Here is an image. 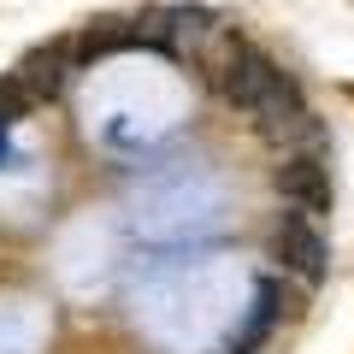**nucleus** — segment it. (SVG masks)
<instances>
[{
  "label": "nucleus",
  "mask_w": 354,
  "mask_h": 354,
  "mask_svg": "<svg viewBox=\"0 0 354 354\" xmlns=\"http://www.w3.org/2000/svg\"><path fill=\"white\" fill-rule=\"evenodd\" d=\"M283 65L272 59V53H260V48H248V41H225V53H218V65H213V83H218V95H225L236 113H260L272 95H278V83H283Z\"/></svg>",
  "instance_id": "nucleus-1"
},
{
  "label": "nucleus",
  "mask_w": 354,
  "mask_h": 354,
  "mask_svg": "<svg viewBox=\"0 0 354 354\" xmlns=\"http://www.w3.org/2000/svg\"><path fill=\"white\" fill-rule=\"evenodd\" d=\"M266 248H272V260H278L283 272H295L301 283H325V272H330V248H325V236H319L313 218H301V213H278V225H272Z\"/></svg>",
  "instance_id": "nucleus-2"
},
{
  "label": "nucleus",
  "mask_w": 354,
  "mask_h": 354,
  "mask_svg": "<svg viewBox=\"0 0 354 354\" xmlns=\"http://www.w3.org/2000/svg\"><path fill=\"white\" fill-rule=\"evenodd\" d=\"M272 189L283 195V207L301 218H319L330 213V165L319 153H283L272 165Z\"/></svg>",
  "instance_id": "nucleus-3"
},
{
  "label": "nucleus",
  "mask_w": 354,
  "mask_h": 354,
  "mask_svg": "<svg viewBox=\"0 0 354 354\" xmlns=\"http://www.w3.org/2000/svg\"><path fill=\"white\" fill-rule=\"evenodd\" d=\"M65 71H71V41H48V48H36V53L18 59V77H24V88L36 101H53V95H59Z\"/></svg>",
  "instance_id": "nucleus-4"
},
{
  "label": "nucleus",
  "mask_w": 354,
  "mask_h": 354,
  "mask_svg": "<svg viewBox=\"0 0 354 354\" xmlns=\"http://www.w3.org/2000/svg\"><path fill=\"white\" fill-rule=\"evenodd\" d=\"M283 307H290V301H283L278 278H260V290H254V319L236 330V337H230V348H225V354H254L266 337H272V325L283 319Z\"/></svg>",
  "instance_id": "nucleus-5"
},
{
  "label": "nucleus",
  "mask_w": 354,
  "mask_h": 354,
  "mask_svg": "<svg viewBox=\"0 0 354 354\" xmlns=\"http://www.w3.org/2000/svg\"><path fill=\"white\" fill-rule=\"evenodd\" d=\"M118 48H130V24H124V18H95L88 30L71 36V65L101 59V53H118Z\"/></svg>",
  "instance_id": "nucleus-6"
},
{
  "label": "nucleus",
  "mask_w": 354,
  "mask_h": 354,
  "mask_svg": "<svg viewBox=\"0 0 354 354\" xmlns=\"http://www.w3.org/2000/svg\"><path fill=\"white\" fill-rule=\"evenodd\" d=\"M30 106H41V101H36V95L24 88V77H18V71H6V77H0V124H12V118H24Z\"/></svg>",
  "instance_id": "nucleus-7"
},
{
  "label": "nucleus",
  "mask_w": 354,
  "mask_h": 354,
  "mask_svg": "<svg viewBox=\"0 0 354 354\" xmlns=\"http://www.w3.org/2000/svg\"><path fill=\"white\" fill-rule=\"evenodd\" d=\"M0 160H6V124H0Z\"/></svg>",
  "instance_id": "nucleus-8"
}]
</instances>
